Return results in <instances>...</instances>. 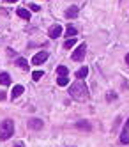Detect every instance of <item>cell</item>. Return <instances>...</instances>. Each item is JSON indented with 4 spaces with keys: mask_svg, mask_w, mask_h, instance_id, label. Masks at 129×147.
Instances as JSON below:
<instances>
[{
    "mask_svg": "<svg viewBox=\"0 0 129 147\" xmlns=\"http://www.w3.org/2000/svg\"><path fill=\"white\" fill-rule=\"evenodd\" d=\"M69 94H71L74 99H78V101H85V99H89V96H90V94H89V87L85 85L83 80H78V82L71 83Z\"/></svg>",
    "mask_w": 129,
    "mask_h": 147,
    "instance_id": "1",
    "label": "cell"
},
{
    "mask_svg": "<svg viewBox=\"0 0 129 147\" xmlns=\"http://www.w3.org/2000/svg\"><path fill=\"white\" fill-rule=\"evenodd\" d=\"M14 133V122L11 119H5L2 121V124H0V140H7L11 138Z\"/></svg>",
    "mask_w": 129,
    "mask_h": 147,
    "instance_id": "2",
    "label": "cell"
},
{
    "mask_svg": "<svg viewBox=\"0 0 129 147\" xmlns=\"http://www.w3.org/2000/svg\"><path fill=\"white\" fill-rule=\"evenodd\" d=\"M85 53H87V45H85V43H81V45H78V48H76V50L73 51V60H74V62H80V60H83Z\"/></svg>",
    "mask_w": 129,
    "mask_h": 147,
    "instance_id": "3",
    "label": "cell"
},
{
    "mask_svg": "<svg viewBox=\"0 0 129 147\" xmlns=\"http://www.w3.org/2000/svg\"><path fill=\"white\" fill-rule=\"evenodd\" d=\"M48 36H50L51 39H57V37H60V36H62V27H60V25H53V27H50V30H48Z\"/></svg>",
    "mask_w": 129,
    "mask_h": 147,
    "instance_id": "4",
    "label": "cell"
},
{
    "mask_svg": "<svg viewBox=\"0 0 129 147\" xmlns=\"http://www.w3.org/2000/svg\"><path fill=\"white\" fill-rule=\"evenodd\" d=\"M46 59H48V53H46V51H41V53H36V55H34V59H32V64L41 66Z\"/></svg>",
    "mask_w": 129,
    "mask_h": 147,
    "instance_id": "5",
    "label": "cell"
},
{
    "mask_svg": "<svg viewBox=\"0 0 129 147\" xmlns=\"http://www.w3.org/2000/svg\"><path fill=\"white\" fill-rule=\"evenodd\" d=\"M27 126L30 129H41L42 128V121L41 119H30L28 122H27Z\"/></svg>",
    "mask_w": 129,
    "mask_h": 147,
    "instance_id": "6",
    "label": "cell"
},
{
    "mask_svg": "<svg viewBox=\"0 0 129 147\" xmlns=\"http://www.w3.org/2000/svg\"><path fill=\"white\" fill-rule=\"evenodd\" d=\"M23 85H14L13 87V90H11V99H16L18 96H21V94H23Z\"/></svg>",
    "mask_w": 129,
    "mask_h": 147,
    "instance_id": "7",
    "label": "cell"
},
{
    "mask_svg": "<svg viewBox=\"0 0 129 147\" xmlns=\"http://www.w3.org/2000/svg\"><path fill=\"white\" fill-rule=\"evenodd\" d=\"M78 11H80L78 5H71L67 11H66V16H67L69 20H73V18H76V16H78Z\"/></svg>",
    "mask_w": 129,
    "mask_h": 147,
    "instance_id": "8",
    "label": "cell"
},
{
    "mask_svg": "<svg viewBox=\"0 0 129 147\" xmlns=\"http://www.w3.org/2000/svg\"><path fill=\"white\" fill-rule=\"evenodd\" d=\"M76 128L78 129H85V131H92V124L87 122V121H80V122H76Z\"/></svg>",
    "mask_w": 129,
    "mask_h": 147,
    "instance_id": "9",
    "label": "cell"
},
{
    "mask_svg": "<svg viewBox=\"0 0 129 147\" xmlns=\"http://www.w3.org/2000/svg\"><path fill=\"white\" fill-rule=\"evenodd\" d=\"M89 75V67L87 66H83L81 69H78V73H76V78L78 80H85V76Z\"/></svg>",
    "mask_w": 129,
    "mask_h": 147,
    "instance_id": "10",
    "label": "cell"
},
{
    "mask_svg": "<svg viewBox=\"0 0 129 147\" xmlns=\"http://www.w3.org/2000/svg\"><path fill=\"white\" fill-rule=\"evenodd\" d=\"M16 14H18L19 18H23V20H30V11H28V9H23V7H21V9H18V11H16Z\"/></svg>",
    "mask_w": 129,
    "mask_h": 147,
    "instance_id": "11",
    "label": "cell"
},
{
    "mask_svg": "<svg viewBox=\"0 0 129 147\" xmlns=\"http://www.w3.org/2000/svg\"><path fill=\"white\" fill-rule=\"evenodd\" d=\"M11 83V76L7 73H0V85H9Z\"/></svg>",
    "mask_w": 129,
    "mask_h": 147,
    "instance_id": "12",
    "label": "cell"
},
{
    "mask_svg": "<svg viewBox=\"0 0 129 147\" xmlns=\"http://www.w3.org/2000/svg\"><path fill=\"white\" fill-rule=\"evenodd\" d=\"M16 66H18L19 69H28V62H27V59H23V57H19V59L16 60Z\"/></svg>",
    "mask_w": 129,
    "mask_h": 147,
    "instance_id": "13",
    "label": "cell"
},
{
    "mask_svg": "<svg viewBox=\"0 0 129 147\" xmlns=\"http://www.w3.org/2000/svg\"><path fill=\"white\" fill-rule=\"evenodd\" d=\"M76 34H78V30H76V28H74V27H71V25H69V27L66 28V36H67V39H71V37H74V36H76Z\"/></svg>",
    "mask_w": 129,
    "mask_h": 147,
    "instance_id": "14",
    "label": "cell"
},
{
    "mask_svg": "<svg viewBox=\"0 0 129 147\" xmlns=\"http://www.w3.org/2000/svg\"><path fill=\"white\" fill-rule=\"evenodd\" d=\"M57 73H58L60 76H67V75H69V69H67L66 66H58V67H57Z\"/></svg>",
    "mask_w": 129,
    "mask_h": 147,
    "instance_id": "15",
    "label": "cell"
},
{
    "mask_svg": "<svg viewBox=\"0 0 129 147\" xmlns=\"http://www.w3.org/2000/svg\"><path fill=\"white\" fill-rule=\"evenodd\" d=\"M41 76H44V73H42V71H34V73H32V80H34V82H39Z\"/></svg>",
    "mask_w": 129,
    "mask_h": 147,
    "instance_id": "16",
    "label": "cell"
},
{
    "mask_svg": "<svg viewBox=\"0 0 129 147\" xmlns=\"http://www.w3.org/2000/svg\"><path fill=\"white\" fill-rule=\"evenodd\" d=\"M57 83H58L60 87H64V85H67V83H69V78H67V76H58Z\"/></svg>",
    "mask_w": 129,
    "mask_h": 147,
    "instance_id": "17",
    "label": "cell"
},
{
    "mask_svg": "<svg viewBox=\"0 0 129 147\" xmlns=\"http://www.w3.org/2000/svg\"><path fill=\"white\" fill-rule=\"evenodd\" d=\"M74 45H76V41H74V37H71V39H67L66 41V43H64V48H71V46H74Z\"/></svg>",
    "mask_w": 129,
    "mask_h": 147,
    "instance_id": "18",
    "label": "cell"
},
{
    "mask_svg": "<svg viewBox=\"0 0 129 147\" xmlns=\"http://www.w3.org/2000/svg\"><path fill=\"white\" fill-rule=\"evenodd\" d=\"M120 142H122V144H129V133H127V131H124V133L120 135Z\"/></svg>",
    "mask_w": 129,
    "mask_h": 147,
    "instance_id": "19",
    "label": "cell"
},
{
    "mask_svg": "<svg viewBox=\"0 0 129 147\" xmlns=\"http://www.w3.org/2000/svg\"><path fill=\"white\" fill-rule=\"evenodd\" d=\"M28 7H30V11H34V13H37V11H41V7H39L37 4H28Z\"/></svg>",
    "mask_w": 129,
    "mask_h": 147,
    "instance_id": "20",
    "label": "cell"
},
{
    "mask_svg": "<svg viewBox=\"0 0 129 147\" xmlns=\"http://www.w3.org/2000/svg\"><path fill=\"white\" fill-rule=\"evenodd\" d=\"M115 98H117V94H115V92H110L108 96H106V99H108V101H112V99H115Z\"/></svg>",
    "mask_w": 129,
    "mask_h": 147,
    "instance_id": "21",
    "label": "cell"
},
{
    "mask_svg": "<svg viewBox=\"0 0 129 147\" xmlns=\"http://www.w3.org/2000/svg\"><path fill=\"white\" fill-rule=\"evenodd\" d=\"M127 129H129V119L126 121V126H124V131H127Z\"/></svg>",
    "mask_w": 129,
    "mask_h": 147,
    "instance_id": "22",
    "label": "cell"
},
{
    "mask_svg": "<svg viewBox=\"0 0 129 147\" xmlns=\"http://www.w3.org/2000/svg\"><path fill=\"white\" fill-rule=\"evenodd\" d=\"M4 99H5V94H4V92H0V101H4Z\"/></svg>",
    "mask_w": 129,
    "mask_h": 147,
    "instance_id": "23",
    "label": "cell"
},
{
    "mask_svg": "<svg viewBox=\"0 0 129 147\" xmlns=\"http://www.w3.org/2000/svg\"><path fill=\"white\" fill-rule=\"evenodd\" d=\"M126 64H127V66H129V53H127V55H126Z\"/></svg>",
    "mask_w": 129,
    "mask_h": 147,
    "instance_id": "24",
    "label": "cell"
},
{
    "mask_svg": "<svg viewBox=\"0 0 129 147\" xmlns=\"http://www.w3.org/2000/svg\"><path fill=\"white\" fill-rule=\"evenodd\" d=\"M5 2H18V0H5Z\"/></svg>",
    "mask_w": 129,
    "mask_h": 147,
    "instance_id": "25",
    "label": "cell"
},
{
    "mask_svg": "<svg viewBox=\"0 0 129 147\" xmlns=\"http://www.w3.org/2000/svg\"><path fill=\"white\" fill-rule=\"evenodd\" d=\"M16 147H23V145H16Z\"/></svg>",
    "mask_w": 129,
    "mask_h": 147,
    "instance_id": "26",
    "label": "cell"
}]
</instances>
